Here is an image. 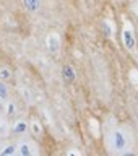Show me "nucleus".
I'll return each instance as SVG.
<instances>
[{"label": "nucleus", "mask_w": 138, "mask_h": 156, "mask_svg": "<svg viewBox=\"0 0 138 156\" xmlns=\"http://www.w3.org/2000/svg\"><path fill=\"white\" fill-rule=\"evenodd\" d=\"M21 2H23L24 10L29 13H36L41 8V0H21Z\"/></svg>", "instance_id": "obj_5"}, {"label": "nucleus", "mask_w": 138, "mask_h": 156, "mask_svg": "<svg viewBox=\"0 0 138 156\" xmlns=\"http://www.w3.org/2000/svg\"><path fill=\"white\" fill-rule=\"evenodd\" d=\"M93 2H99V0H93Z\"/></svg>", "instance_id": "obj_17"}, {"label": "nucleus", "mask_w": 138, "mask_h": 156, "mask_svg": "<svg viewBox=\"0 0 138 156\" xmlns=\"http://www.w3.org/2000/svg\"><path fill=\"white\" fill-rule=\"evenodd\" d=\"M31 130H33V133L36 135V136H41V133H42V127H41V124H39V122H36V120L31 124Z\"/></svg>", "instance_id": "obj_12"}, {"label": "nucleus", "mask_w": 138, "mask_h": 156, "mask_svg": "<svg viewBox=\"0 0 138 156\" xmlns=\"http://www.w3.org/2000/svg\"><path fill=\"white\" fill-rule=\"evenodd\" d=\"M13 112H15V106H13V104H8V111H7V114H8V115H12Z\"/></svg>", "instance_id": "obj_15"}, {"label": "nucleus", "mask_w": 138, "mask_h": 156, "mask_svg": "<svg viewBox=\"0 0 138 156\" xmlns=\"http://www.w3.org/2000/svg\"><path fill=\"white\" fill-rule=\"evenodd\" d=\"M88 129H90V132H91V135L94 136V138H97L99 136V122H97L96 119H91L88 120Z\"/></svg>", "instance_id": "obj_7"}, {"label": "nucleus", "mask_w": 138, "mask_h": 156, "mask_svg": "<svg viewBox=\"0 0 138 156\" xmlns=\"http://www.w3.org/2000/svg\"><path fill=\"white\" fill-rule=\"evenodd\" d=\"M7 98H8V88H7L3 80H0V99L5 101Z\"/></svg>", "instance_id": "obj_11"}, {"label": "nucleus", "mask_w": 138, "mask_h": 156, "mask_svg": "<svg viewBox=\"0 0 138 156\" xmlns=\"http://www.w3.org/2000/svg\"><path fill=\"white\" fill-rule=\"evenodd\" d=\"M102 29H104V34L107 37H114L115 26H114V23H112L111 20H104V21H102Z\"/></svg>", "instance_id": "obj_6"}, {"label": "nucleus", "mask_w": 138, "mask_h": 156, "mask_svg": "<svg viewBox=\"0 0 138 156\" xmlns=\"http://www.w3.org/2000/svg\"><path fill=\"white\" fill-rule=\"evenodd\" d=\"M68 154H76V156H80L81 153H80V151H76V150H70V151H68Z\"/></svg>", "instance_id": "obj_16"}, {"label": "nucleus", "mask_w": 138, "mask_h": 156, "mask_svg": "<svg viewBox=\"0 0 138 156\" xmlns=\"http://www.w3.org/2000/svg\"><path fill=\"white\" fill-rule=\"evenodd\" d=\"M12 78V72H10V68L7 67H0V80H3V81H7Z\"/></svg>", "instance_id": "obj_10"}, {"label": "nucleus", "mask_w": 138, "mask_h": 156, "mask_svg": "<svg viewBox=\"0 0 138 156\" xmlns=\"http://www.w3.org/2000/svg\"><path fill=\"white\" fill-rule=\"evenodd\" d=\"M62 78L65 83H73L76 80V72L75 68H73V65H70V63H67V65H63L62 68Z\"/></svg>", "instance_id": "obj_4"}, {"label": "nucleus", "mask_w": 138, "mask_h": 156, "mask_svg": "<svg viewBox=\"0 0 138 156\" xmlns=\"http://www.w3.org/2000/svg\"><path fill=\"white\" fill-rule=\"evenodd\" d=\"M13 130H15V133H24V132L28 130V124L23 120H18L16 124L13 125Z\"/></svg>", "instance_id": "obj_8"}, {"label": "nucleus", "mask_w": 138, "mask_h": 156, "mask_svg": "<svg viewBox=\"0 0 138 156\" xmlns=\"http://www.w3.org/2000/svg\"><path fill=\"white\" fill-rule=\"evenodd\" d=\"M130 81L133 83V85H138V70L136 68H132L130 70Z\"/></svg>", "instance_id": "obj_14"}, {"label": "nucleus", "mask_w": 138, "mask_h": 156, "mask_svg": "<svg viewBox=\"0 0 138 156\" xmlns=\"http://www.w3.org/2000/svg\"><path fill=\"white\" fill-rule=\"evenodd\" d=\"M16 151H18V154H23V156H29V154L33 153V151H31V146H29L28 143H21V145L16 148Z\"/></svg>", "instance_id": "obj_9"}, {"label": "nucleus", "mask_w": 138, "mask_h": 156, "mask_svg": "<svg viewBox=\"0 0 138 156\" xmlns=\"http://www.w3.org/2000/svg\"><path fill=\"white\" fill-rule=\"evenodd\" d=\"M13 153H16V146L10 145V146H7V148H3L0 151V156H8V154H13Z\"/></svg>", "instance_id": "obj_13"}, {"label": "nucleus", "mask_w": 138, "mask_h": 156, "mask_svg": "<svg viewBox=\"0 0 138 156\" xmlns=\"http://www.w3.org/2000/svg\"><path fill=\"white\" fill-rule=\"evenodd\" d=\"M122 42H124V46L129 49V51H135L136 36H135V31L130 26V23H125L124 29H122Z\"/></svg>", "instance_id": "obj_2"}, {"label": "nucleus", "mask_w": 138, "mask_h": 156, "mask_svg": "<svg viewBox=\"0 0 138 156\" xmlns=\"http://www.w3.org/2000/svg\"><path fill=\"white\" fill-rule=\"evenodd\" d=\"M60 46H62V39L60 36H58L57 33H51L46 39V47L47 51L51 54H58V51H60Z\"/></svg>", "instance_id": "obj_3"}, {"label": "nucleus", "mask_w": 138, "mask_h": 156, "mask_svg": "<svg viewBox=\"0 0 138 156\" xmlns=\"http://www.w3.org/2000/svg\"><path fill=\"white\" fill-rule=\"evenodd\" d=\"M111 146L112 150L117 151V153H122L124 150H127L129 146V138L122 130H114L111 133Z\"/></svg>", "instance_id": "obj_1"}]
</instances>
